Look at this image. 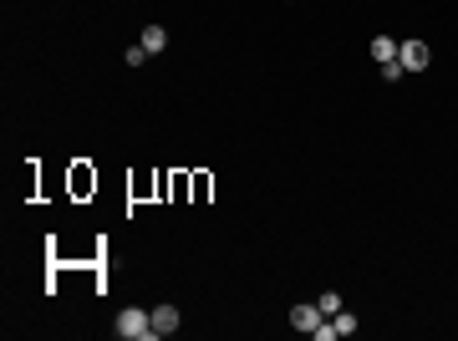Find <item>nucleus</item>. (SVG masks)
<instances>
[{
	"label": "nucleus",
	"mask_w": 458,
	"mask_h": 341,
	"mask_svg": "<svg viewBox=\"0 0 458 341\" xmlns=\"http://www.w3.org/2000/svg\"><path fill=\"white\" fill-rule=\"evenodd\" d=\"M117 336L122 341H153V311H138V306L117 311Z\"/></svg>",
	"instance_id": "1"
},
{
	"label": "nucleus",
	"mask_w": 458,
	"mask_h": 341,
	"mask_svg": "<svg viewBox=\"0 0 458 341\" xmlns=\"http://www.w3.org/2000/svg\"><path fill=\"white\" fill-rule=\"evenodd\" d=\"M397 61H402V72H423L433 51H428V41H397Z\"/></svg>",
	"instance_id": "2"
},
{
	"label": "nucleus",
	"mask_w": 458,
	"mask_h": 341,
	"mask_svg": "<svg viewBox=\"0 0 458 341\" xmlns=\"http://www.w3.org/2000/svg\"><path fill=\"white\" fill-rule=\"evenodd\" d=\"M321 321H326V316H321L316 301H311V306H291V326H295V331H311V336H316Z\"/></svg>",
	"instance_id": "3"
},
{
	"label": "nucleus",
	"mask_w": 458,
	"mask_h": 341,
	"mask_svg": "<svg viewBox=\"0 0 458 341\" xmlns=\"http://www.w3.org/2000/svg\"><path fill=\"white\" fill-rule=\"evenodd\" d=\"M179 331V311L173 306H153V336H173Z\"/></svg>",
	"instance_id": "4"
},
{
	"label": "nucleus",
	"mask_w": 458,
	"mask_h": 341,
	"mask_svg": "<svg viewBox=\"0 0 458 341\" xmlns=\"http://www.w3.org/2000/svg\"><path fill=\"white\" fill-rule=\"evenodd\" d=\"M372 61H397V41H392V36H377V41H372Z\"/></svg>",
	"instance_id": "5"
},
{
	"label": "nucleus",
	"mask_w": 458,
	"mask_h": 341,
	"mask_svg": "<svg viewBox=\"0 0 458 341\" xmlns=\"http://www.w3.org/2000/svg\"><path fill=\"white\" fill-rule=\"evenodd\" d=\"M143 46H148V56L163 51V46H168V31H163V26H148V31H143Z\"/></svg>",
	"instance_id": "6"
},
{
	"label": "nucleus",
	"mask_w": 458,
	"mask_h": 341,
	"mask_svg": "<svg viewBox=\"0 0 458 341\" xmlns=\"http://www.w3.org/2000/svg\"><path fill=\"white\" fill-rule=\"evenodd\" d=\"M316 306H321V316H336V311H341V295H336V290H326Z\"/></svg>",
	"instance_id": "7"
},
{
	"label": "nucleus",
	"mask_w": 458,
	"mask_h": 341,
	"mask_svg": "<svg viewBox=\"0 0 458 341\" xmlns=\"http://www.w3.org/2000/svg\"><path fill=\"white\" fill-rule=\"evenodd\" d=\"M122 61H127V67H143V61H148V46H143V41H138V46H127Z\"/></svg>",
	"instance_id": "8"
},
{
	"label": "nucleus",
	"mask_w": 458,
	"mask_h": 341,
	"mask_svg": "<svg viewBox=\"0 0 458 341\" xmlns=\"http://www.w3.org/2000/svg\"><path fill=\"white\" fill-rule=\"evenodd\" d=\"M382 77H387V82H402L407 72H402V61H382Z\"/></svg>",
	"instance_id": "9"
}]
</instances>
